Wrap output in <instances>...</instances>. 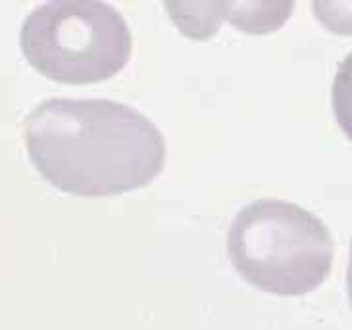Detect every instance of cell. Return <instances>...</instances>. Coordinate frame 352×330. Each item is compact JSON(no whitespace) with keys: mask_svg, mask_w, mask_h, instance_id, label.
<instances>
[{"mask_svg":"<svg viewBox=\"0 0 352 330\" xmlns=\"http://www.w3.org/2000/svg\"><path fill=\"white\" fill-rule=\"evenodd\" d=\"M25 142L48 182L89 198L143 189L166 161L156 125L112 100H47L28 115Z\"/></svg>","mask_w":352,"mask_h":330,"instance_id":"1","label":"cell"},{"mask_svg":"<svg viewBox=\"0 0 352 330\" xmlns=\"http://www.w3.org/2000/svg\"><path fill=\"white\" fill-rule=\"evenodd\" d=\"M228 254L239 274L258 290L300 296L327 279L333 240L305 208L285 200H256L229 226Z\"/></svg>","mask_w":352,"mask_h":330,"instance_id":"2","label":"cell"},{"mask_svg":"<svg viewBox=\"0 0 352 330\" xmlns=\"http://www.w3.org/2000/svg\"><path fill=\"white\" fill-rule=\"evenodd\" d=\"M21 50L48 79L85 85L124 69L131 56V33L122 14L104 2H47L25 19Z\"/></svg>","mask_w":352,"mask_h":330,"instance_id":"3","label":"cell"},{"mask_svg":"<svg viewBox=\"0 0 352 330\" xmlns=\"http://www.w3.org/2000/svg\"><path fill=\"white\" fill-rule=\"evenodd\" d=\"M235 8H228L223 2V12L233 25L245 31H272L283 23L291 14V2H233Z\"/></svg>","mask_w":352,"mask_h":330,"instance_id":"4","label":"cell"},{"mask_svg":"<svg viewBox=\"0 0 352 330\" xmlns=\"http://www.w3.org/2000/svg\"><path fill=\"white\" fill-rule=\"evenodd\" d=\"M335 117L352 141V52L339 64L333 81Z\"/></svg>","mask_w":352,"mask_h":330,"instance_id":"5","label":"cell"},{"mask_svg":"<svg viewBox=\"0 0 352 330\" xmlns=\"http://www.w3.org/2000/svg\"><path fill=\"white\" fill-rule=\"evenodd\" d=\"M316 18L333 33H352V2H314Z\"/></svg>","mask_w":352,"mask_h":330,"instance_id":"6","label":"cell"},{"mask_svg":"<svg viewBox=\"0 0 352 330\" xmlns=\"http://www.w3.org/2000/svg\"><path fill=\"white\" fill-rule=\"evenodd\" d=\"M346 286H349V298L352 305V244H351V263H349V273H346Z\"/></svg>","mask_w":352,"mask_h":330,"instance_id":"7","label":"cell"}]
</instances>
